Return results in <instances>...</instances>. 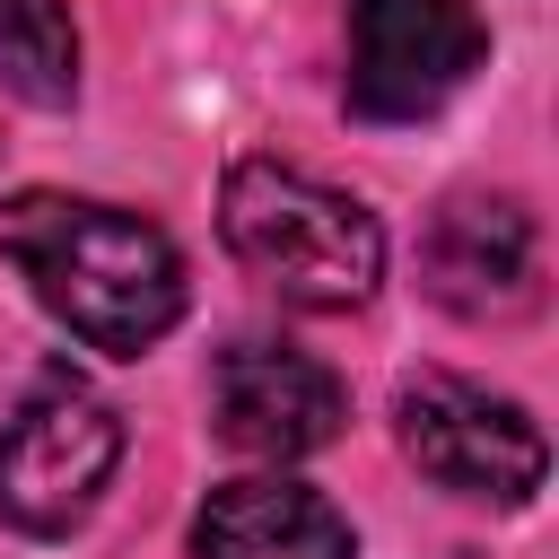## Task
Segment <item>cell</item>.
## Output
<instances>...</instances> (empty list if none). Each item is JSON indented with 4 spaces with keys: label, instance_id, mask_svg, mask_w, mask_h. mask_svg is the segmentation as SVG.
<instances>
[{
    "label": "cell",
    "instance_id": "6da1fadb",
    "mask_svg": "<svg viewBox=\"0 0 559 559\" xmlns=\"http://www.w3.org/2000/svg\"><path fill=\"white\" fill-rule=\"evenodd\" d=\"M0 253L26 271L44 314L105 358H140L183 314V253L114 201L17 192L0 201Z\"/></svg>",
    "mask_w": 559,
    "mask_h": 559
},
{
    "label": "cell",
    "instance_id": "ba28073f",
    "mask_svg": "<svg viewBox=\"0 0 559 559\" xmlns=\"http://www.w3.org/2000/svg\"><path fill=\"white\" fill-rule=\"evenodd\" d=\"M192 559H358V542L323 489L253 472L210 489V507L192 515Z\"/></svg>",
    "mask_w": 559,
    "mask_h": 559
},
{
    "label": "cell",
    "instance_id": "9c48e42d",
    "mask_svg": "<svg viewBox=\"0 0 559 559\" xmlns=\"http://www.w3.org/2000/svg\"><path fill=\"white\" fill-rule=\"evenodd\" d=\"M0 87L26 105L79 96V26L61 0H0Z\"/></svg>",
    "mask_w": 559,
    "mask_h": 559
},
{
    "label": "cell",
    "instance_id": "3957f363",
    "mask_svg": "<svg viewBox=\"0 0 559 559\" xmlns=\"http://www.w3.org/2000/svg\"><path fill=\"white\" fill-rule=\"evenodd\" d=\"M114 463H122V419L87 384L52 376L0 419V515L17 533H70L105 498Z\"/></svg>",
    "mask_w": 559,
    "mask_h": 559
},
{
    "label": "cell",
    "instance_id": "7a4b0ae2",
    "mask_svg": "<svg viewBox=\"0 0 559 559\" xmlns=\"http://www.w3.org/2000/svg\"><path fill=\"white\" fill-rule=\"evenodd\" d=\"M218 236L227 253L288 306L306 314H349L376 297L384 280V227L367 201L280 166V157H245L227 166V192H218Z\"/></svg>",
    "mask_w": 559,
    "mask_h": 559
},
{
    "label": "cell",
    "instance_id": "8992f818",
    "mask_svg": "<svg viewBox=\"0 0 559 559\" xmlns=\"http://www.w3.org/2000/svg\"><path fill=\"white\" fill-rule=\"evenodd\" d=\"M210 419L236 454H262V463H297L314 445L341 437L349 419V393L323 358L306 349H280V341H236L218 349L210 367Z\"/></svg>",
    "mask_w": 559,
    "mask_h": 559
},
{
    "label": "cell",
    "instance_id": "277c9868",
    "mask_svg": "<svg viewBox=\"0 0 559 559\" xmlns=\"http://www.w3.org/2000/svg\"><path fill=\"white\" fill-rule=\"evenodd\" d=\"M393 428H402V454L437 489L489 498V507H524L542 489V463H550L524 402H507L472 376H411L393 393Z\"/></svg>",
    "mask_w": 559,
    "mask_h": 559
},
{
    "label": "cell",
    "instance_id": "5b68a950",
    "mask_svg": "<svg viewBox=\"0 0 559 559\" xmlns=\"http://www.w3.org/2000/svg\"><path fill=\"white\" fill-rule=\"evenodd\" d=\"M489 61L472 0H349V114L419 122Z\"/></svg>",
    "mask_w": 559,
    "mask_h": 559
},
{
    "label": "cell",
    "instance_id": "52a82bcc",
    "mask_svg": "<svg viewBox=\"0 0 559 559\" xmlns=\"http://www.w3.org/2000/svg\"><path fill=\"white\" fill-rule=\"evenodd\" d=\"M419 280L437 306L489 323V314H515L533 306V218L515 201H489V192H454L428 227H419Z\"/></svg>",
    "mask_w": 559,
    "mask_h": 559
}]
</instances>
